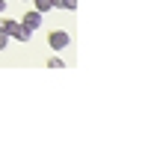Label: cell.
<instances>
[{"label":"cell","mask_w":148,"mask_h":148,"mask_svg":"<svg viewBox=\"0 0 148 148\" xmlns=\"http://www.w3.org/2000/svg\"><path fill=\"white\" fill-rule=\"evenodd\" d=\"M47 42H51V47H53V51H62V47H68V45H71V36H68L65 30H53Z\"/></svg>","instance_id":"1"},{"label":"cell","mask_w":148,"mask_h":148,"mask_svg":"<svg viewBox=\"0 0 148 148\" xmlns=\"http://www.w3.org/2000/svg\"><path fill=\"white\" fill-rule=\"evenodd\" d=\"M21 24H24V27H27V30H33V33H36V30L42 27V12H39V9L27 12V15H24V21H21Z\"/></svg>","instance_id":"2"},{"label":"cell","mask_w":148,"mask_h":148,"mask_svg":"<svg viewBox=\"0 0 148 148\" xmlns=\"http://www.w3.org/2000/svg\"><path fill=\"white\" fill-rule=\"evenodd\" d=\"M18 27H21V24H18V21H12V18H3V21H0V30L9 33V36H15V33H18Z\"/></svg>","instance_id":"3"},{"label":"cell","mask_w":148,"mask_h":148,"mask_svg":"<svg viewBox=\"0 0 148 148\" xmlns=\"http://www.w3.org/2000/svg\"><path fill=\"white\" fill-rule=\"evenodd\" d=\"M33 3H36L39 12H51V9H53V0H33Z\"/></svg>","instance_id":"4"},{"label":"cell","mask_w":148,"mask_h":148,"mask_svg":"<svg viewBox=\"0 0 148 148\" xmlns=\"http://www.w3.org/2000/svg\"><path fill=\"white\" fill-rule=\"evenodd\" d=\"M56 6H59V9H68V12H71L74 6H77V0H53V9H56Z\"/></svg>","instance_id":"5"},{"label":"cell","mask_w":148,"mask_h":148,"mask_svg":"<svg viewBox=\"0 0 148 148\" xmlns=\"http://www.w3.org/2000/svg\"><path fill=\"white\" fill-rule=\"evenodd\" d=\"M6 45H9V33H3V30H0V51H3Z\"/></svg>","instance_id":"6"},{"label":"cell","mask_w":148,"mask_h":148,"mask_svg":"<svg viewBox=\"0 0 148 148\" xmlns=\"http://www.w3.org/2000/svg\"><path fill=\"white\" fill-rule=\"evenodd\" d=\"M47 65H51V68H62V59L53 56V59H47Z\"/></svg>","instance_id":"7"},{"label":"cell","mask_w":148,"mask_h":148,"mask_svg":"<svg viewBox=\"0 0 148 148\" xmlns=\"http://www.w3.org/2000/svg\"><path fill=\"white\" fill-rule=\"evenodd\" d=\"M0 12H6V0H0Z\"/></svg>","instance_id":"8"}]
</instances>
